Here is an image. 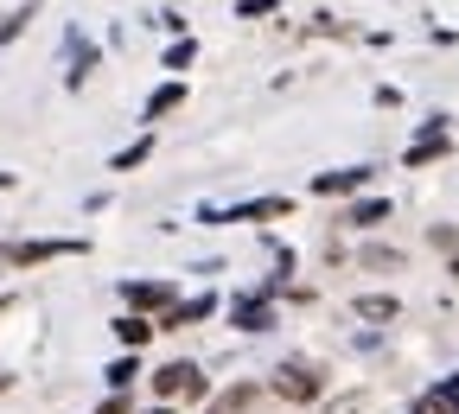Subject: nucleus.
<instances>
[{"mask_svg": "<svg viewBox=\"0 0 459 414\" xmlns=\"http://www.w3.org/2000/svg\"><path fill=\"white\" fill-rule=\"evenodd\" d=\"M32 20H39V0H26V7H13L7 20H0V45H13V39H20V32L32 26Z\"/></svg>", "mask_w": 459, "mask_h": 414, "instance_id": "11", "label": "nucleus"}, {"mask_svg": "<svg viewBox=\"0 0 459 414\" xmlns=\"http://www.w3.org/2000/svg\"><path fill=\"white\" fill-rule=\"evenodd\" d=\"M96 414H134V401H128V395H108V401H102Z\"/></svg>", "mask_w": 459, "mask_h": 414, "instance_id": "21", "label": "nucleus"}, {"mask_svg": "<svg viewBox=\"0 0 459 414\" xmlns=\"http://www.w3.org/2000/svg\"><path fill=\"white\" fill-rule=\"evenodd\" d=\"M358 185H370V166H344V172H319V179H313V192H319V198L358 192Z\"/></svg>", "mask_w": 459, "mask_h": 414, "instance_id": "7", "label": "nucleus"}, {"mask_svg": "<svg viewBox=\"0 0 459 414\" xmlns=\"http://www.w3.org/2000/svg\"><path fill=\"white\" fill-rule=\"evenodd\" d=\"M153 332H160V325H147V319H141V313H128V319H115V338H122V344H128V350H141V344H147V338H153Z\"/></svg>", "mask_w": 459, "mask_h": 414, "instance_id": "10", "label": "nucleus"}, {"mask_svg": "<svg viewBox=\"0 0 459 414\" xmlns=\"http://www.w3.org/2000/svg\"><path fill=\"white\" fill-rule=\"evenodd\" d=\"M134 376H141V358H115V364H108V389H115V395H122Z\"/></svg>", "mask_w": 459, "mask_h": 414, "instance_id": "16", "label": "nucleus"}, {"mask_svg": "<svg viewBox=\"0 0 459 414\" xmlns=\"http://www.w3.org/2000/svg\"><path fill=\"white\" fill-rule=\"evenodd\" d=\"M192 57H198V45H192V39L166 45V71H192Z\"/></svg>", "mask_w": 459, "mask_h": 414, "instance_id": "18", "label": "nucleus"}, {"mask_svg": "<svg viewBox=\"0 0 459 414\" xmlns=\"http://www.w3.org/2000/svg\"><path fill=\"white\" fill-rule=\"evenodd\" d=\"M230 319H237L243 332H268L274 325V293H243V300H230Z\"/></svg>", "mask_w": 459, "mask_h": 414, "instance_id": "4", "label": "nucleus"}, {"mask_svg": "<svg viewBox=\"0 0 459 414\" xmlns=\"http://www.w3.org/2000/svg\"><path fill=\"white\" fill-rule=\"evenodd\" d=\"M274 395L281 401H313L319 395V370L313 364H281L274 370Z\"/></svg>", "mask_w": 459, "mask_h": 414, "instance_id": "2", "label": "nucleus"}, {"mask_svg": "<svg viewBox=\"0 0 459 414\" xmlns=\"http://www.w3.org/2000/svg\"><path fill=\"white\" fill-rule=\"evenodd\" d=\"M440 153H446V134H421V141H415L409 153H402V160H409V166H434Z\"/></svg>", "mask_w": 459, "mask_h": 414, "instance_id": "14", "label": "nucleus"}, {"mask_svg": "<svg viewBox=\"0 0 459 414\" xmlns=\"http://www.w3.org/2000/svg\"><path fill=\"white\" fill-rule=\"evenodd\" d=\"M237 13H243V20H268V13H274V0H237Z\"/></svg>", "mask_w": 459, "mask_h": 414, "instance_id": "20", "label": "nucleus"}, {"mask_svg": "<svg viewBox=\"0 0 459 414\" xmlns=\"http://www.w3.org/2000/svg\"><path fill=\"white\" fill-rule=\"evenodd\" d=\"M147 153H153V141H147V134H141V141H134V147H122V153H115V172H134V166H141V160H147Z\"/></svg>", "mask_w": 459, "mask_h": 414, "instance_id": "17", "label": "nucleus"}, {"mask_svg": "<svg viewBox=\"0 0 459 414\" xmlns=\"http://www.w3.org/2000/svg\"><path fill=\"white\" fill-rule=\"evenodd\" d=\"M255 217H294V198H249L237 211H204V223H255Z\"/></svg>", "mask_w": 459, "mask_h": 414, "instance_id": "3", "label": "nucleus"}, {"mask_svg": "<svg viewBox=\"0 0 459 414\" xmlns=\"http://www.w3.org/2000/svg\"><path fill=\"white\" fill-rule=\"evenodd\" d=\"M147 414H172V408H166V401H160V408H147Z\"/></svg>", "mask_w": 459, "mask_h": 414, "instance_id": "23", "label": "nucleus"}, {"mask_svg": "<svg viewBox=\"0 0 459 414\" xmlns=\"http://www.w3.org/2000/svg\"><path fill=\"white\" fill-rule=\"evenodd\" d=\"M211 313H217L211 293H192V300H179V306L160 319V332H186V325H198V319H211Z\"/></svg>", "mask_w": 459, "mask_h": 414, "instance_id": "6", "label": "nucleus"}, {"mask_svg": "<svg viewBox=\"0 0 459 414\" xmlns=\"http://www.w3.org/2000/svg\"><path fill=\"white\" fill-rule=\"evenodd\" d=\"M153 395L160 401H198L204 395V376H198V364H166V370H153Z\"/></svg>", "mask_w": 459, "mask_h": 414, "instance_id": "1", "label": "nucleus"}, {"mask_svg": "<svg viewBox=\"0 0 459 414\" xmlns=\"http://www.w3.org/2000/svg\"><path fill=\"white\" fill-rule=\"evenodd\" d=\"M415 414H459V408L446 401V389H434V395H421V401H415Z\"/></svg>", "mask_w": 459, "mask_h": 414, "instance_id": "19", "label": "nucleus"}, {"mask_svg": "<svg viewBox=\"0 0 459 414\" xmlns=\"http://www.w3.org/2000/svg\"><path fill=\"white\" fill-rule=\"evenodd\" d=\"M90 71H96V45L71 39V77H65V83H71V90H83V77H90Z\"/></svg>", "mask_w": 459, "mask_h": 414, "instance_id": "9", "label": "nucleus"}, {"mask_svg": "<svg viewBox=\"0 0 459 414\" xmlns=\"http://www.w3.org/2000/svg\"><path fill=\"white\" fill-rule=\"evenodd\" d=\"M71 249H77V243H13L7 262H13V268H32V262H51V255H71Z\"/></svg>", "mask_w": 459, "mask_h": 414, "instance_id": "8", "label": "nucleus"}, {"mask_svg": "<svg viewBox=\"0 0 459 414\" xmlns=\"http://www.w3.org/2000/svg\"><path fill=\"white\" fill-rule=\"evenodd\" d=\"M179 300H172L166 280H128V313H172Z\"/></svg>", "mask_w": 459, "mask_h": 414, "instance_id": "5", "label": "nucleus"}, {"mask_svg": "<svg viewBox=\"0 0 459 414\" xmlns=\"http://www.w3.org/2000/svg\"><path fill=\"white\" fill-rule=\"evenodd\" d=\"M179 102H186V83H160V90L147 96V122H153V115H172Z\"/></svg>", "mask_w": 459, "mask_h": 414, "instance_id": "12", "label": "nucleus"}, {"mask_svg": "<svg viewBox=\"0 0 459 414\" xmlns=\"http://www.w3.org/2000/svg\"><path fill=\"white\" fill-rule=\"evenodd\" d=\"M395 313H402L395 293H364V300H358V319H377V325H383V319H395Z\"/></svg>", "mask_w": 459, "mask_h": 414, "instance_id": "13", "label": "nucleus"}, {"mask_svg": "<svg viewBox=\"0 0 459 414\" xmlns=\"http://www.w3.org/2000/svg\"><path fill=\"white\" fill-rule=\"evenodd\" d=\"M383 217H389V198H364V204L351 211V223H358V229H377Z\"/></svg>", "mask_w": 459, "mask_h": 414, "instance_id": "15", "label": "nucleus"}, {"mask_svg": "<svg viewBox=\"0 0 459 414\" xmlns=\"http://www.w3.org/2000/svg\"><path fill=\"white\" fill-rule=\"evenodd\" d=\"M446 401H453V408H459V370H453V376H446Z\"/></svg>", "mask_w": 459, "mask_h": 414, "instance_id": "22", "label": "nucleus"}]
</instances>
